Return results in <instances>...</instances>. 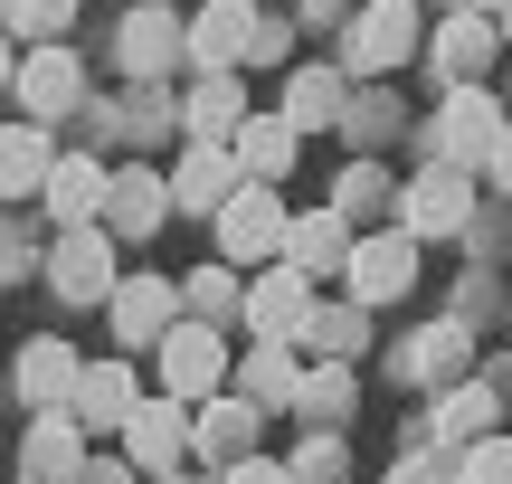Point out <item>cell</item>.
Listing matches in <instances>:
<instances>
[{"label":"cell","instance_id":"6da1fadb","mask_svg":"<svg viewBox=\"0 0 512 484\" xmlns=\"http://www.w3.org/2000/svg\"><path fill=\"white\" fill-rule=\"evenodd\" d=\"M408 57H418V10H408V0H370V10L342 29V76H351V86L399 76Z\"/></svg>","mask_w":512,"mask_h":484},{"label":"cell","instance_id":"7a4b0ae2","mask_svg":"<svg viewBox=\"0 0 512 484\" xmlns=\"http://www.w3.org/2000/svg\"><path fill=\"white\" fill-rule=\"evenodd\" d=\"M503 114H512V105H503L494 86H456V95L437 105V124H427V152H437V162H456V171H475L484 152H494Z\"/></svg>","mask_w":512,"mask_h":484},{"label":"cell","instance_id":"3957f363","mask_svg":"<svg viewBox=\"0 0 512 484\" xmlns=\"http://www.w3.org/2000/svg\"><path fill=\"white\" fill-rule=\"evenodd\" d=\"M219 257H228V266H275V257H285V209H275V181H238V200L219 209Z\"/></svg>","mask_w":512,"mask_h":484},{"label":"cell","instance_id":"277c9868","mask_svg":"<svg viewBox=\"0 0 512 484\" xmlns=\"http://www.w3.org/2000/svg\"><path fill=\"white\" fill-rule=\"evenodd\" d=\"M342 285H351V304H399L408 285H418V238H408V228L351 238V257H342Z\"/></svg>","mask_w":512,"mask_h":484},{"label":"cell","instance_id":"5b68a950","mask_svg":"<svg viewBox=\"0 0 512 484\" xmlns=\"http://www.w3.org/2000/svg\"><path fill=\"white\" fill-rule=\"evenodd\" d=\"M256 0H200L190 10V38H181V57L200 76H228V67H247V48H256Z\"/></svg>","mask_w":512,"mask_h":484},{"label":"cell","instance_id":"8992f818","mask_svg":"<svg viewBox=\"0 0 512 484\" xmlns=\"http://www.w3.org/2000/svg\"><path fill=\"white\" fill-rule=\"evenodd\" d=\"M152 361H162V390L171 399H209L219 371H228V342H219V323H171V333L152 342Z\"/></svg>","mask_w":512,"mask_h":484},{"label":"cell","instance_id":"52a82bcc","mask_svg":"<svg viewBox=\"0 0 512 484\" xmlns=\"http://www.w3.org/2000/svg\"><path fill=\"white\" fill-rule=\"evenodd\" d=\"M465 209H475V171H456V162H427L418 181L399 190V228L408 238H446V228H465Z\"/></svg>","mask_w":512,"mask_h":484},{"label":"cell","instance_id":"ba28073f","mask_svg":"<svg viewBox=\"0 0 512 484\" xmlns=\"http://www.w3.org/2000/svg\"><path fill=\"white\" fill-rule=\"evenodd\" d=\"M10 95H19V114H38V124H57V114H76L86 105V67H76V48H29L19 57V76H10Z\"/></svg>","mask_w":512,"mask_h":484},{"label":"cell","instance_id":"9c48e42d","mask_svg":"<svg viewBox=\"0 0 512 484\" xmlns=\"http://www.w3.org/2000/svg\"><path fill=\"white\" fill-rule=\"evenodd\" d=\"M48 276H57V295L67 304H114V228H67V238L48 247Z\"/></svg>","mask_w":512,"mask_h":484},{"label":"cell","instance_id":"30bf717a","mask_svg":"<svg viewBox=\"0 0 512 484\" xmlns=\"http://www.w3.org/2000/svg\"><path fill=\"white\" fill-rule=\"evenodd\" d=\"M304 314H313V276L304 266H256L247 276V333L256 342H294Z\"/></svg>","mask_w":512,"mask_h":484},{"label":"cell","instance_id":"8fae6325","mask_svg":"<svg viewBox=\"0 0 512 484\" xmlns=\"http://www.w3.org/2000/svg\"><path fill=\"white\" fill-rule=\"evenodd\" d=\"M114 437H124V456H133L143 475H171V466L190 456V418H181V399H171V390H162V399H133V418H124Z\"/></svg>","mask_w":512,"mask_h":484},{"label":"cell","instance_id":"7c38bea8","mask_svg":"<svg viewBox=\"0 0 512 484\" xmlns=\"http://www.w3.org/2000/svg\"><path fill=\"white\" fill-rule=\"evenodd\" d=\"M38 190H48V219H57V228H105V190H114V171L86 162V152H57Z\"/></svg>","mask_w":512,"mask_h":484},{"label":"cell","instance_id":"4fadbf2b","mask_svg":"<svg viewBox=\"0 0 512 484\" xmlns=\"http://www.w3.org/2000/svg\"><path fill=\"white\" fill-rule=\"evenodd\" d=\"M238 181H247V171H238L228 143H190L181 171H171V209H209V219H219V209L238 200Z\"/></svg>","mask_w":512,"mask_h":484},{"label":"cell","instance_id":"5bb4252c","mask_svg":"<svg viewBox=\"0 0 512 484\" xmlns=\"http://www.w3.org/2000/svg\"><path fill=\"white\" fill-rule=\"evenodd\" d=\"M427 57L446 67V86H484V67L503 57V29H494L484 10H456L437 38H427Z\"/></svg>","mask_w":512,"mask_h":484},{"label":"cell","instance_id":"9a60e30c","mask_svg":"<svg viewBox=\"0 0 512 484\" xmlns=\"http://www.w3.org/2000/svg\"><path fill=\"white\" fill-rule=\"evenodd\" d=\"M76 475H86V418L38 409L29 418V484H76Z\"/></svg>","mask_w":512,"mask_h":484},{"label":"cell","instance_id":"2e32d148","mask_svg":"<svg viewBox=\"0 0 512 484\" xmlns=\"http://www.w3.org/2000/svg\"><path fill=\"white\" fill-rule=\"evenodd\" d=\"M171 323H181V285H162V276H124L114 285V333H124L133 352H152Z\"/></svg>","mask_w":512,"mask_h":484},{"label":"cell","instance_id":"e0dca14e","mask_svg":"<svg viewBox=\"0 0 512 484\" xmlns=\"http://www.w3.org/2000/svg\"><path fill=\"white\" fill-rule=\"evenodd\" d=\"M76 380H86V361H76L67 342L38 333L29 352H19V399H29V409H76Z\"/></svg>","mask_w":512,"mask_h":484},{"label":"cell","instance_id":"ac0fdd59","mask_svg":"<svg viewBox=\"0 0 512 484\" xmlns=\"http://www.w3.org/2000/svg\"><path fill=\"white\" fill-rule=\"evenodd\" d=\"M162 219H171V181L162 171H114V190H105V228L114 238H152Z\"/></svg>","mask_w":512,"mask_h":484},{"label":"cell","instance_id":"d6986e66","mask_svg":"<svg viewBox=\"0 0 512 484\" xmlns=\"http://www.w3.org/2000/svg\"><path fill=\"white\" fill-rule=\"evenodd\" d=\"M351 257V219L342 209H304V219H285V266H304V276H342Z\"/></svg>","mask_w":512,"mask_h":484},{"label":"cell","instance_id":"ffe728a7","mask_svg":"<svg viewBox=\"0 0 512 484\" xmlns=\"http://www.w3.org/2000/svg\"><path fill=\"white\" fill-rule=\"evenodd\" d=\"M228 152H238L247 181H285V171H294V124H285V114H238Z\"/></svg>","mask_w":512,"mask_h":484},{"label":"cell","instance_id":"44dd1931","mask_svg":"<svg viewBox=\"0 0 512 484\" xmlns=\"http://www.w3.org/2000/svg\"><path fill=\"white\" fill-rule=\"evenodd\" d=\"M48 124L38 114H19V124H0V200H19V190H38L48 181Z\"/></svg>","mask_w":512,"mask_h":484},{"label":"cell","instance_id":"7402d4cb","mask_svg":"<svg viewBox=\"0 0 512 484\" xmlns=\"http://www.w3.org/2000/svg\"><path fill=\"white\" fill-rule=\"evenodd\" d=\"M181 19H171V0H152V10H133L124 19V38H114V48H124V67L133 76H152V67H171V57H181Z\"/></svg>","mask_w":512,"mask_h":484},{"label":"cell","instance_id":"603a6c76","mask_svg":"<svg viewBox=\"0 0 512 484\" xmlns=\"http://www.w3.org/2000/svg\"><path fill=\"white\" fill-rule=\"evenodd\" d=\"M133 399H143V390H133V371H124V361H95V371L76 380V418H86V437L124 428V418H133Z\"/></svg>","mask_w":512,"mask_h":484},{"label":"cell","instance_id":"cb8c5ba5","mask_svg":"<svg viewBox=\"0 0 512 484\" xmlns=\"http://www.w3.org/2000/svg\"><path fill=\"white\" fill-rule=\"evenodd\" d=\"M190 447H200L209 466H238V456L256 447V399H209L200 428H190Z\"/></svg>","mask_w":512,"mask_h":484},{"label":"cell","instance_id":"d4e9b609","mask_svg":"<svg viewBox=\"0 0 512 484\" xmlns=\"http://www.w3.org/2000/svg\"><path fill=\"white\" fill-rule=\"evenodd\" d=\"M351 105V76L342 67H294L285 76V124L304 133V124H332V114Z\"/></svg>","mask_w":512,"mask_h":484},{"label":"cell","instance_id":"484cf974","mask_svg":"<svg viewBox=\"0 0 512 484\" xmlns=\"http://www.w3.org/2000/svg\"><path fill=\"white\" fill-rule=\"evenodd\" d=\"M238 114H247L238 67H228V76H200V86H190V143H228V133H238Z\"/></svg>","mask_w":512,"mask_h":484},{"label":"cell","instance_id":"4316f807","mask_svg":"<svg viewBox=\"0 0 512 484\" xmlns=\"http://www.w3.org/2000/svg\"><path fill=\"white\" fill-rule=\"evenodd\" d=\"M361 314H370V304H313L294 342H304V352H332V361H351V352H361Z\"/></svg>","mask_w":512,"mask_h":484},{"label":"cell","instance_id":"83f0119b","mask_svg":"<svg viewBox=\"0 0 512 484\" xmlns=\"http://www.w3.org/2000/svg\"><path fill=\"white\" fill-rule=\"evenodd\" d=\"M332 209H342V219H380V209H399V190H389L380 162H351L342 190H332Z\"/></svg>","mask_w":512,"mask_h":484},{"label":"cell","instance_id":"f1b7e54d","mask_svg":"<svg viewBox=\"0 0 512 484\" xmlns=\"http://www.w3.org/2000/svg\"><path fill=\"white\" fill-rule=\"evenodd\" d=\"M456 361H465V323H437V333H418L399 352V371L408 380H437V371H456Z\"/></svg>","mask_w":512,"mask_h":484},{"label":"cell","instance_id":"f546056e","mask_svg":"<svg viewBox=\"0 0 512 484\" xmlns=\"http://www.w3.org/2000/svg\"><path fill=\"white\" fill-rule=\"evenodd\" d=\"M484 428H494V390H484V380H465V390L437 409V437H465V447H475Z\"/></svg>","mask_w":512,"mask_h":484},{"label":"cell","instance_id":"4dcf8cb0","mask_svg":"<svg viewBox=\"0 0 512 484\" xmlns=\"http://www.w3.org/2000/svg\"><path fill=\"white\" fill-rule=\"evenodd\" d=\"M304 380H294V352L285 342H256L247 352V399H294Z\"/></svg>","mask_w":512,"mask_h":484},{"label":"cell","instance_id":"1f68e13d","mask_svg":"<svg viewBox=\"0 0 512 484\" xmlns=\"http://www.w3.org/2000/svg\"><path fill=\"white\" fill-rule=\"evenodd\" d=\"M181 295L200 304V323H219L228 304H247V285H238V266L219 257V266H200V276H181Z\"/></svg>","mask_w":512,"mask_h":484},{"label":"cell","instance_id":"d6a6232c","mask_svg":"<svg viewBox=\"0 0 512 484\" xmlns=\"http://www.w3.org/2000/svg\"><path fill=\"white\" fill-rule=\"evenodd\" d=\"M294 409H304V418H342L351 409V371H342V361H323V371L294 390Z\"/></svg>","mask_w":512,"mask_h":484},{"label":"cell","instance_id":"836d02e7","mask_svg":"<svg viewBox=\"0 0 512 484\" xmlns=\"http://www.w3.org/2000/svg\"><path fill=\"white\" fill-rule=\"evenodd\" d=\"M456 484H512V437H475L465 466H456Z\"/></svg>","mask_w":512,"mask_h":484},{"label":"cell","instance_id":"e575fe53","mask_svg":"<svg viewBox=\"0 0 512 484\" xmlns=\"http://www.w3.org/2000/svg\"><path fill=\"white\" fill-rule=\"evenodd\" d=\"M67 19H76V0H10V29H19V38H38V48H48Z\"/></svg>","mask_w":512,"mask_h":484},{"label":"cell","instance_id":"d590c367","mask_svg":"<svg viewBox=\"0 0 512 484\" xmlns=\"http://www.w3.org/2000/svg\"><path fill=\"white\" fill-rule=\"evenodd\" d=\"M285 475L294 484H342V447H332V437H304V456H294Z\"/></svg>","mask_w":512,"mask_h":484},{"label":"cell","instance_id":"8d00e7d4","mask_svg":"<svg viewBox=\"0 0 512 484\" xmlns=\"http://www.w3.org/2000/svg\"><path fill=\"white\" fill-rule=\"evenodd\" d=\"M285 48H294V29H285V19H256V48H247V67H285Z\"/></svg>","mask_w":512,"mask_h":484},{"label":"cell","instance_id":"74e56055","mask_svg":"<svg viewBox=\"0 0 512 484\" xmlns=\"http://www.w3.org/2000/svg\"><path fill=\"white\" fill-rule=\"evenodd\" d=\"M219 475H228V484H294L285 466H266V456H238V466H219Z\"/></svg>","mask_w":512,"mask_h":484},{"label":"cell","instance_id":"f35d334b","mask_svg":"<svg viewBox=\"0 0 512 484\" xmlns=\"http://www.w3.org/2000/svg\"><path fill=\"white\" fill-rule=\"evenodd\" d=\"M484 171H494V190H512V114H503V133H494V152H484Z\"/></svg>","mask_w":512,"mask_h":484},{"label":"cell","instance_id":"ab89813d","mask_svg":"<svg viewBox=\"0 0 512 484\" xmlns=\"http://www.w3.org/2000/svg\"><path fill=\"white\" fill-rule=\"evenodd\" d=\"M380 124H399V105H389V114L380 105H351V143H380Z\"/></svg>","mask_w":512,"mask_h":484},{"label":"cell","instance_id":"60d3db41","mask_svg":"<svg viewBox=\"0 0 512 484\" xmlns=\"http://www.w3.org/2000/svg\"><path fill=\"white\" fill-rule=\"evenodd\" d=\"M389 484H446V475H437V466H427V456H408V466H399V475H389Z\"/></svg>","mask_w":512,"mask_h":484},{"label":"cell","instance_id":"b9f144b4","mask_svg":"<svg viewBox=\"0 0 512 484\" xmlns=\"http://www.w3.org/2000/svg\"><path fill=\"white\" fill-rule=\"evenodd\" d=\"M10 76H19V57H10V38H0V95H10Z\"/></svg>","mask_w":512,"mask_h":484},{"label":"cell","instance_id":"7bdbcfd3","mask_svg":"<svg viewBox=\"0 0 512 484\" xmlns=\"http://www.w3.org/2000/svg\"><path fill=\"white\" fill-rule=\"evenodd\" d=\"M332 10H342V0H304V19H332Z\"/></svg>","mask_w":512,"mask_h":484},{"label":"cell","instance_id":"ee69618b","mask_svg":"<svg viewBox=\"0 0 512 484\" xmlns=\"http://www.w3.org/2000/svg\"><path fill=\"white\" fill-rule=\"evenodd\" d=\"M456 10H484V19H494V10H503V0H456Z\"/></svg>","mask_w":512,"mask_h":484},{"label":"cell","instance_id":"f6af8a7d","mask_svg":"<svg viewBox=\"0 0 512 484\" xmlns=\"http://www.w3.org/2000/svg\"><path fill=\"white\" fill-rule=\"evenodd\" d=\"M494 29H503V38H512V0H503V10H494Z\"/></svg>","mask_w":512,"mask_h":484},{"label":"cell","instance_id":"bcb514c9","mask_svg":"<svg viewBox=\"0 0 512 484\" xmlns=\"http://www.w3.org/2000/svg\"><path fill=\"white\" fill-rule=\"evenodd\" d=\"M256 10H266V0H256Z\"/></svg>","mask_w":512,"mask_h":484}]
</instances>
